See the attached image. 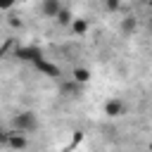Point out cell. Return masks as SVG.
<instances>
[{
	"instance_id": "cell-1",
	"label": "cell",
	"mask_w": 152,
	"mask_h": 152,
	"mask_svg": "<svg viewBox=\"0 0 152 152\" xmlns=\"http://www.w3.org/2000/svg\"><path fill=\"white\" fill-rule=\"evenodd\" d=\"M12 128L28 135V133H33V131L38 128V116H36L33 112H17V114L12 116Z\"/></svg>"
},
{
	"instance_id": "cell-2",
	"label": "cell",
	"mask_w": 152,
	"mask_h": 152,
	"mask_svg": "<svg viewBox=\"0 0 152 152\" xmlns=\"http://www.w3.org/2000/svg\"><path fill=\"white\" fill-rule=\"evenodd\" d=\"M14 57L17 59H21V62H38L40 57H43V50L38 48V45H19L17 50H14Z\"/></svg>"
},
{
	"instance_id": "cell-3",
	"label": "cell",
	"mask_w": 152,
	"mask_h": 152,
	"mask_svg": "<svg viewBox=\"0 0 152 152\" xmlns=\"http://www.w3.org/2000/svg\"><path fill=\"white\" fill-rule=\"evenodd\" d=\"M64 10L62 0H40V14L48 19H57V14Z\"/></svg>"
},
{
	"instance_id": "cell-4",
	"label": "cell",
	"mask_w": 152,
	"mask_h": 152,
	"mask_svg": "<svg viewBox=\"0 0 152 152\" xmlns=\"http://www.w3.org/2000/svg\"><path fill=\"white\" fill-rule=\"evenodd\" d=\"M33 66H36L43 76H50V78H57V76L62 74V71H59V66H57V64H52V62H48L45 57H40L38 62H33Z\"/></svg>"
},
{
	"instance_id": "cell-5",
	"label": "cell",
	"mask_w": 152,
	"mask_h": 152,
	"mask_svg": "<svg viewBox=\"0 0 152 152\" xmlns=\"http://www.w3.org/2000/svg\"><path fill=\"white\" fill-rule=\"evenodd\" d=\"M104 114H107V116H121V114H124V102H121L119 97H109V100L104 102Z\"/></svg>"
},
{
	"instance_id": "cell-6",
	"label": "cell",
	"mask_w": 152,
	"mask_h": 152,
	"mask_svg": "<svg viewBox=\"0 0 152 152\" xmlns=\"http://www.w3.org/2000/svg\"><path fill=\"white\" fill-rule=\"evenodd\" d=\"M119 28H121V36H133V33L138 31V19H135L133 14H128V17H124V19H121Z\"/></svg>"
},
{
	"instance_id": "cell-7",
	"label": "cell",
	"mask_w": 152,
	"mask_h": 152,
	"mask_svg": "<svg viewBox=\"0 0 152 152\" xmlns=\"http://www.w3.org/2000/svg\"><path fill=\"white\" fill-rule=\"evenodd\" d=\"M81 86H83V83H78L76 78H71L69 83H62V88H59V90H62V95H64V97H78Z\"/></svg>"
},
{
	"instance_id": "cell-8",
	"label": "cell",
	"mask_w": 152,
	"mask_h": 152,
	"mask_svg": "<svg viewBox=\"0 0 152 152\" xmlns=\"http://www.w3.org/2000/svg\"><path fill=\"white\" fill-rule=\"evenodd\" d=\"M88 26H90V24H88L86 19H76V17H74V21H71L69 28H71V33H76V36H86V33H88Z\"/></svg>"
},
{
	"instance_id": "cell-9",
	"label": "cell",
	"mask_w": 152,
	"mask_h": 152,
	"mask_svg": "<svg viewBox=\"0 0 152 152\" xmlns=\"http://www.w3.org/2000/svg\"><path fill=\"white\" fill-rule=\"evenodd\" d=\"M71 78H76L78 83L86 86V83L90 81V69H86V66H76V69L71 71Z\"/></svg>"
},
{
	"instance_id": "cell-10",
	"label": "cell",
	"mask_w": 152,
	"mask_h": 152,
	"mask_svg": "<svg viewBox=\"0 0 152 152\" xmlns=\"http://www.w3.org/2000/svg\"><path fill=\"white\" fill-rule=\"evenodd\" d=\"M59 26H71V21H74V14H71V10L69 7H64L59 14H57V19H55Z\"/></svg>"
},
{
	"instance_id": "cell-11",
	"label": "cell",
	"mask_w": 152,
	"mask_h": 152,
	"mask_svg": "<svg viewBox=\"0 0 152 152\" xmlns=\"http://www.w3.org/2000/svg\"><path fill=\"white\" fill-rule=\"evenodd\" d=\"M104 10L107 12H119L121 10V0H104Z\"/></svg>"
},
{
	"instance_id": "cell-12",
	"label": "cell",
	"mask_w": 152,
	"mask_h": 152,
	"mask_svg": "<svg viewBox=\"0 0 152 152\" xmlns=\"http://www.w3.org/2000/svg\"><path fill=\"white\" fill-rule=\"evenodd\" d=\"M14 5H17V0H0V10L2 12H10Z\"/></svg>"
},
{
	"instance_id": "cell-13",
	"label": "cell",
	"mask_w": 152,
	"mask_h": 152,
	"mask_svg": "<svg viewBox=\"0 0 152 152\" xmlns=\"http://www.w3.org/2000/svg\"><path fill=\"white\" fill-rule=\"evenodd\" d=\"M147 28H150V31H152V19H150V21H147Z\"/></svg>"
},
{
	"instance_id": "cell-14",
	"label": "cell",
	"mask_w": 152,
	"mask_h": 152,
	"mask_svg": "<svg viewBox=\"0 0 152 152\" xmlns=\"http://www.w3.org/2000/svg\"><path fill=\"white\" fill-rule=\"evenodd\" d=\"M145 5H147V7H152V0H145Z\"/></svg>"
},
{
	"instance_id": "cell-15",
	"label": "cell",
	"mask_w": 152,
	"mask_h": 152,
	"mask_svg": "<svg viewBox=\"0 0 152 152\" xmlns=\"http://www.w3.org/2000/svg\"><path fill=\"white\" fill-rule=\"evenodd\" d=\"M150 150H152V142H150Z\"/></svg>"
}]
</instances>
